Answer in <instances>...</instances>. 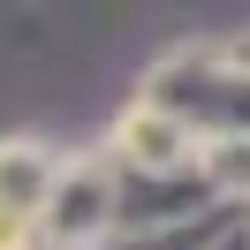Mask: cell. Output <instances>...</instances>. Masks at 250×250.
I'll list each match as a JSON object with an SVG mask.
<instances>
[{
    "label": "cell",
    "instance_id": "obj_1",
    "mask_svg": "<svg viewBox=\"0 0 250 250\" xmlns=\"http://www.w3.org/2000/svg\"><path fill=\"white\" fill-rule=\"evenodd\" d=\"M122 228V182L106 159H76L61 167L46 197V250H106V235Z\"/></svg>",
    "mask_w": 250,
    "mask_h": 250
},
{
    "label": "cell",
    "instance_id": "obj_2",
    "mask_svg": "<svg viewBox=\"0 0 250 250\" xmlns=\"http://www.w3.org/2000/svg\"><path fill=\"white\" fill-rule=\"evenodd\" d=\"M53 182H61V159L38 137H0V205H8V212H38L46 220Z\"/></svg>",
    "mask_w": 250,
    "mask_h": 250
},
{
    "label": "cell",
    "instance_id": "obj_3",
    "mask_svg": "<svg viewBox=\"0 0 250 250\" xmlns=\"http://www.w3.org/2000/svg\"><path fill=\"white\" fill-rule=\"evenodd\" d=\"M205 174H212L220 189H250V137H220L212 152H205Z\"/></svg>",
    "mask_w": 250,
    "mask_h": 250
},
{
    "label": "cell",
    "instance_id": "obj_4",
    "mask_svg": "<svg viewBox=\"0 0 250 250\" xmlns=\"http://www.w3.org/2000/svg\"><path fill=\"white\" fill-rule=\"evenodd\" d=\"M0 250H46V220H38V212H8V205H0Z\"/></svg>",
    "mask_w": 250,
    "mask_h": 250
},
{
    "label": "cell",
    "instance_id": "obj_5",
    "mask_svg": "<svg viewBox=\"0 0 250 250\" xmlns=\"http://www.w3.org/2000/svg\"><path fill=\"white\" fill-rule=\"evenodd\" d=\"M220 250H250V235H228V243H220Z\"/></svg>",
    "mask_w": 250,
    "mask_h": 250
}]
</instances>
